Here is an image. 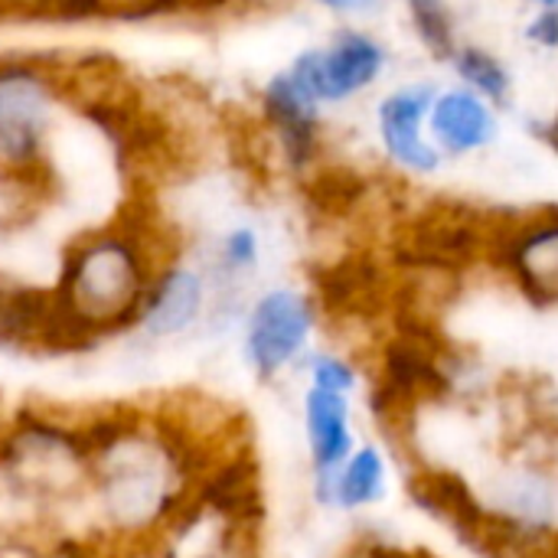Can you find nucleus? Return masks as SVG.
<instances>
[{
	"label": "nucleus",
	"mask_w": 558,
	"mask_h": 558,
	"mask_svg": "<svg viewBox=\"0 0 558 558\" xmlns=\"http://www.w3.org/2000/svg\"><path fill=\"white\" fill-rule=\"evenodd\" d=\"M500 134L497 108L464 85L438 88L428 111V137L441 157H471Z\"/></svg>",
	"instance_id": "16"
},
{
	"label": "nucleus",
	"mask_w": 558,
	"mask_h": 558,
	"mask_svg": "<svg viewBox=\"0 0 558 558\" xmlns=\"http://www.w3.org/2000/svg\"><path fill=\"white\" fill-rule=\"evenodd\" d=\"M337 558H435L422 556V553H412L399 543H389V539H379V536H360L356 543H350Z\"/></svg>",
	"instance_id": "22"
},
{
	"label": "nucleus",
	"mask_w": 558,
	"mask_h": 558,
	"mask_svg": "<svg viewBox=\"0 0 558 558\" xmlns=\"http://www.w3.org/2000/svg\"><path fill=\"white\" fill-rule=\"evenodd\" d=\"M85 533L118 553H150L193 504L213 454L167 409L111 405L85 415Z\"/></svg>",
	"instance_id": "1"
},
{
	"label": "nucleus",
	"mask_w": 558,
	"mask_h": 558,
	"mask_svg": "<svg viewBox=\"0 0 558 558\" xmlns=\"http://www.w3.org/2000/svg\"><path fill=\"white\" fill-rule=\"evenodd\" d=\"M539 134H543V141H546L549 147H556L558 150V118L553 121V124H543V131H539Z\"/></svg>",
	"instance_id": "25"
},
{
	"label": "nucleus",
	"mask_w": 558,
	"mask_h": 558,
	"mask_svg": "<svg viewBox=\"0 0 558 558\" xmlns=\"http://www.w3.org/2000/svg\"><path fill=\"white\" fill-rule=\"evenodd\" d=\"M262 124L284 163V170L307 177L324 154V105L314 92L284 65L258 92Z\"/></svg>",
	"instance_id": "10"
},
{
	"label": "nucleus",
	"mask_w": 558,
	"mask_h": 558,
	"mask_svg": "<svg viewBox=\"0 0 558 558\" xmlns=\"http://www.w3.org/2000/svg\"><path fill=\"white\" fill-rule=\"evenodd\" d=\"M530 3H536L539 10H543V7H558V0H530Z\"/></svg>",
	"instance_id": "26"
},
{
	"label": "nucleus",
	"mask_w": 558,
	"mask_h": 558,
	"mask_svg": "<svg viewBox=\"0 0 558 558\" xmlns=\"http://www.w3.org/2000/svg\"><path fill=\"white\" fill-rule=\"evenodd\" d=\"M177 255L160 226L141 213H121L78 232L59 258L56 301L72 350L134 330L160 265Z\"/></svg>",
	"instance_id": "2"
},
{
	"label": "nucleus",
	"mask_w": 558,
	"mask_h": 558,
	"mask_svg": "<svg viewBox=\"0 0 558 558\" xmlns=\"http://www.w3.org/2000/svg\"><path fill=\"white\" fill-rule=\"evenodd\" d=\"M405 494L418 513L432 517L454 539L484 558H500L494 520L481 500L477 484H471L461 471L438 464H412L405 477Z\"/></svg>",
	"instance_id": "11"
},
{
	"label": "nucleus",
	"mask_w": 558,
	"mask_h": 558,
	"mask_svg": "<svg viewBox=\"0 0 558 558\" xmlns=\"http://www.w3.org/2000/svg\"><path fill=\"white\" fill-rule=\"evenodd\" d=\"M526 39L543 46V49H558V7H543L526 26Z\"/></svg>",
	"instance_id": "23"
},
{
	"label": "nucleus",
	"mask_w": 558,
	"mask_h": 558,
	"mask_svg": "<svg viewBox=\"0 0 558 558\" xmlns=\"http://www.w3.org/2000/svg\"><path fill=\"white\" fill-rule=\"evenodd\" d=\"M320 301L294 284H275L255 294L242 314V356L258 383H278L301 369L314 350Z\"/></svg>",
	"instance_id": "7"
},
{
	"label": "nucleus",
	"mask_w": 558,
	"mask_h": 558,
	"mask_svg": "<svg viewBox=\"0 0 558 558\" xmlns=\"http://www.w3.org/2000/svg\"><path fill=\"white\" fill-rule=\"evenodd\" d=\"M494 219L464 203H428L402 222L392 242V258L409 275H435L458 281L477 265H487Z\"/></svg>",
	"instance_id": "6"
},
{
	"label": "nucleus",
	"mask_w": 558,
	"mask_h": 558,
	"mask_svg": "<svg viewBox=\"0 0 558 558\" xmlns=\"http://www.w3.org/2000/svg\"><path fill=\"white\" fill-rule=\"evenodd\" d=\"M438 95L432 82H405L386 92L376 105V134L386 160L409 177H432L445 157L428 137V111Z\"/></svg>",
	"instance_id": "13"
},
{
	"label": "nucleus",
	"mask_w": 558,
	"mask_h": 558,
	"mask_svg": "<svg viewBox=\"0 0 558 558\" xmlns=\"http://www.w3.org/2000/svg\"><path fill=\"white\" fill-rule=\"evenodd\" d=\"M409 20L415 36L422 39V46L441 59L451 62V56L458 52V26H454V13L445 0H405Z\"/></svg>",
	"instance_id": "19"
},
{
	"label": "nucleus",
	"mask_w": 558,
	"mask_h": 558,
	"mask_svg": "<svg viewBox=\"0 0 558 558\" xmlns=\"http://www.w3.org/2000/svg\"><path fill=\"white\" fill-rule=\"evenodd\" d=\"M389 65V49L369 29L340 26L324 46H307L291 59V72L330 108L369 92Z\"/></svg>",
	"instance_id": "9"
},
{
	"label": "nucleus",
	"mask_w": 558,
	"mask_h": 558,
	"mask_svg": "<svg viewBox=\"0 0 558 558\" xmlns=\"http://www.w3.org/2000/svg\"><path fill=\"white\" fill-rule=\"evenodd\" d=\"M487 265L536 311H558V206L494 219Z\"/></svg>",
	"instance_id": "8"
},
{
	"label": "nucleus",
	"mask_w": 558,
	"mask_h": 558,
	"mask_svg": "<svg viewBox=\"0 0 558 558\" xmlns=\"http://www.w3.org/2000/svg\"><path fill=\"white\" fill-rule=\"evenodd\" d=\"M304 376H307V386L311 389H320V392H337V396H356L360 392V383H363V373L360 366L340 353V350H311L307 360L301 363Z\"/></svg>",
	"instance_id": "20"
},
{
	"label": "nucleus",
	"mask_w": 558,
	"mask_h": 558,
	"mask_svg": "<svg viewBox=\"0 0 558 558\" xmlns=\"http://www.w3.org/2000/svg\"><path fill=\"white\" fill-rule=\"evenodd\" d=\"M497 530L500 558H523L558 533V458L553 435L510 448L477 487Z\"/></svg>",
	"instance_id": "5"
},
{
	"label": "nucleus",
	"mask_w": 558,
	"mask_h": 558,
	"mask_svg": "<svg viewBox=\"0 0 558 558\" xmlns=\"http://www.w3.org/2000/svg\"><path fill=\"white\" fill-rule=\"evenodd\" d=\"M0 350L75 353L52 288L0 278Z\"/></svg>",
	"instance_id": "14"
},
{
	"label": "nucleus",
	"mask_w": 558,
	"mask_h": 558,
	"mask_svg": "<svg viewBox=\"0 0 558 558\" xmlns=\"http://www.w3.org/2000/svg\"><path fill=\"white\" fill-rule=\"evenodd\" d=\"M124 553H118L114 546H108L105 539L85 533V530H59L52 526L46 533V543H43V556L39 558H121Z\"/></svg>",
	"instance_id": "21"
},
{
	"label": "nucleus",
	"mask_w": 558,
	"mask_h": 558,
	"mask_svg": "<svg viewBox=\"0 0 558 558\" xmlns=\"http://www.w3.org/2000/svg\"><path fill=\"white\" fill-rule=\"evenodd\" d=\"M88 487L85 415L23 405L0 425V497L36 526H59Z\"/></svg>",
	"instance_id": "3"
},
{
	"label": "nucleus",
	"mask_w": 558,
	"mask_h": 558,
	"mask_svg": "<svg viewBox=\"0 0 558 558\" xmlns=\"http://www.w3.org/2000/svg\"><path fill=\"white\" fill-rule=\"evenodd\" d=\"M553 451H556V458H558V428L553 432Z\"/></svg>",
	"instance_id": "27"
},
{
	"label": "nucleus",
	"mask_w": 558,
	"mask_h": 558,
	"mask_svg": "<svg viewBox=\"0 0 558 558\" xmlns=\"http://www.w3.org/2000/svg\"><path fill=\"white\" fill-rule=\"evenodd\" d=\"M301 428H304L311 477L333 474L360 445L356 412H353L350 396L320 392V389L307 386L304 399H301Z\"/></svg>",
	"instance_id": "17"
},
{
	"label": "nucleus",
	"mask_w": 558,
	"mask_h": 558,
	"mask_svg": "<svg viewBox=\"0 0 558 558\" xmlns=\"http://www.w3.org/2000/svg\"><path fill=\"white\" fill-rule=\"evenodd\" d=\"M69 108L65 69L52 56H0V193L36 209L52 193V134Z\"/></svg>",
	"instance_id": "4"
},
{
	"label": "nucleus",
	"mask_w": 558,
	"mask_h": 558,
	"mask_svg": "<svg viewBox=\"0 0 558 558\" xmlns=\"http://www.w3.org/2000/svg\"><path fill=\"white\" fill-rule=\"evenodd\" d=\"M448 65L454 69L458 85L477 92V95L487 98L494 108L507 105V98H510V92H513V75H510V69H507L490 49L461 43Z\"/></svg>",
	"instance_id": "18"
},
{
	"label": "nucleus",
	"mask_w": 558,
	"mask_h": 558,
	"mask_svg": "<svg viewBox=\"0 0 558 558\" xmlns=\"http://www.w3.org/2000/svg\"><path fill=\"white\" fill-rule=\"evenodd\" d=\"M392 461L386 445L360 441L353 454L327 477H311V497L320 510L333 513H366L389 497Z\"/></svg>",
	"instance_id": "15"
},
{
	"label": "nucleus",
	"mask_w": 558,
	"mask_h": 558,
	"mask_svg": "<svg viewBox=\"0 0 558 558\" xmlns=\"http://www.w3.org/2000/svg\"><path fill=\"white\" fill-rule=\"evenodd\" d=\"M213 314V281L203 265L170 255L150 281L134 330L154 343H170L193 333Z\"/></svg>",
	"instance_id": "12"
},
{
	"label": "nucleus",
	"mask_w": 558,
	"mask_h": 558,
	"mask_svg": "<svg viewBox=\"0 0 558 558\" xmlns=\"http://www.w3.org/2000/svg\"><path fill=\"white\" fill-rule=\"evenodd\" d=\"M320 10H327L330 16H340V20H353V16H366L373 13L383 0H314Z\"/></svg>",
	"instance_id": "24"
}]
</instances>
